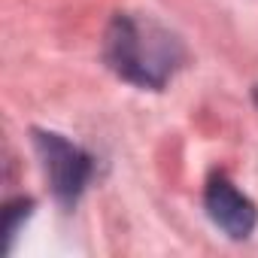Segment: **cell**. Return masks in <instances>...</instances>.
<instances>
[{"instance_id":"1","label":"cell","mask_w":258,"mask_h":258,"mask_svg":"<svg viewBox=\"0 0 258 258\" xmlns=\"http://www.w3.org/2000/svg\"><path fill=\"white\" fill-rule=\"evenodd\" d=\"M103 61L118 79L158 91L185 61V49L155 19L118 13L103 37Z\"/></svg>"},{"instance_id":"4","label":"cell","mask_w":258,"mask_h":258,"mask_svg":"<svg viewBox=\"0 0 258 258\" xmlns=\"http://www.w3.org/2000/svg\"><path fill=\"white\" fill-rule=\"evenodd\" d=\"M34 213V201L31 198H16L4 207V234H7V252L13 249V240L19 234V225Z\"/></svg>"},{"instance_id":"3","label":"cell","mask_w":258,"mask_h":258,"mask_svg":"<svg viewBox=\"0 0 258 258\" xmlns=\"http://www.w3.org/2000/svg\"><path fill=\"white\" fill-rule=\"evenodd\" d=\"M204 210L210 216V222L231 240H246L255 225H258V210L255 204L225 176V173H213L207 179L204 188Z\"/></svg>"},{"instance_id":"2","label":"cell","mask_w":258,"mask_h":258,"mask_svg":"<svg viewBox=\"0 0 258 258\" xmlns=\"http://www.w3.org/2000/svg\"><path fill=\"white\" fill-rule=\"evenodd\" d=\"M34 146L43 158V170L49 176L55 201L67 210L76 207L85 185L94 176V158L55 131H34Z\"/></svg>"},{"instance_id":"5","label":"cell","mask_w":258,"mask_h":258,"mask_svg":"<svg viewBox=\"0 0 258 258\" xmlns=\"http://www.w3.org/2000/svg\"><path fill=\"white\" fill-rule=\"evenodd\" d=\"M252 97H255V103H258V85H255V91H252Z\"/></svg>"}]
</instances>
